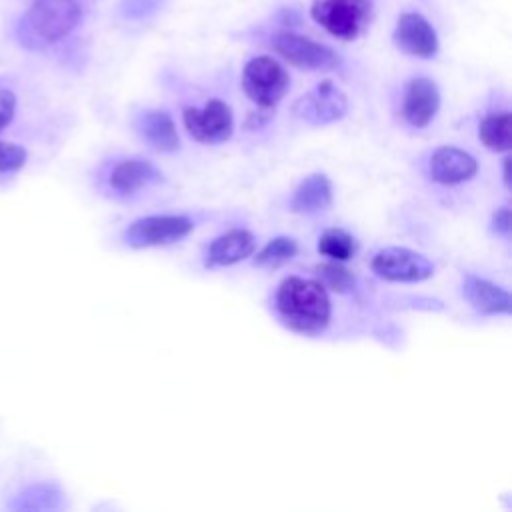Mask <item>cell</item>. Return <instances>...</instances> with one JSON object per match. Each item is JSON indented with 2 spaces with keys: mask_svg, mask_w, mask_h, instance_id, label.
Here are the masks:
<instances>
[{
  "mask_svg": "<svg viewBox=\"0 0 512 512\" xmlns=\"http://www.w3.org/2000/svg\"><path fill=\"white\" fill-rule=\"evenodd\" d=\"M274 306L284 326L302 336L320 334L332 316L326 288L298 276H288L278 284Z\"/></svg>",
  "mask_w": 512,
  "mask_h": 512,
  "instance_id": "obj_1",
  "label": "cell"
},
{
  "mask_svg": "<svg viewBox=\"0 0 512 512\" xmlns=\"http://www.w3.org/2000/svg\"><path fill=\"white\" fill-rule=\"evenodd\" d=\"M80 18L82 10L76 0H34L20 18L16 36L22 46L40 50L68 36Z\"/></svg>",
  "mask_w": 512,
  "mask_h": 512,
  "instance_id": "obj_2",
  "label": "cell"
},
{
  "mask_svg": "<svg viewBox=\"0 0 512 512\" xmlns=\"http://www.w3.org/2000/svg\"><path fill=\"white\" fill-rule=\"evenodd\" d=\"M194 230V222L182 214H154L136 218L122 232V242L130 248H154L180 242Z\"/></svg>",
  "mask_w": 512,
  "mask_h": 512,
  "instance_id": "obj_3",
  "label": "cell"
},
{
  "mask_svg": "<svg viewBox=\"0 0 512 512\" xmlns=\"http://www.w3.org/2000/svg\"><path fill=\"white\" fill-rule=\"evenodd\" d=\"M288 84V72L270 56H256L244 66V94L260 108H274L288 90Z\"/></svg>",
  "mask_w": 512,
  "mask_h": 512,
  "instance_id": "obj_4",
  "label": "cell"
},
{
  "mask_svg": "<svg viewBox=\"0 0 512 512\" xmlns=\"http://www.w3.org/2000/svg\"><path fill=\"white\" fill-rule=\"evenodd\" d=\"M314 22L340 40H354L368 22V0H318L310 10Z\"/></svg>",
  "mask_w": 512,
  "mask_h": 512,
  "instance_id": "obj_5",
  "label": "cell"
},
{
  "mask_svg": "<svg viewBox=\"0 0 512 512\" xmlns=\"http://www.w3.org/2000/svg\"><path fill=\"white\" fill-rule=\"evenodd\" d=\"M372 272L388 282H422L434 274V262L410 248L390 246L374 254Z\"/></svg>",
  "mask_w": 512,
  "mask_h": 512,
  "instance_id": "obj_6",
  "label": "cell"
},
{
  "mask_svg": "<svg viewBox=\"0 0 512 512\" xmlns=\"http://www.w3.org/2000/svg\"><path fill=\"white\" fill-rule=\"evenodd\" d=\"M346 110L348 100L344 92L330 80L316 84L292 106V114L310 126H326L338 122L340 118H344Z\"/></svg>",
  "mask_w": 512,
  "mask_h": 512,
  "instance_id": "obj_7",
  "label": "cell"
},
{
  "mask_svg": "<svg viewBox=\"0 0 512 512\" xmlns=\"http://www.w3.org/2000/svg\"><path fill=\"white\" fill-rule=\"evenodd\" d=\"M270 46L274 48L276 54H280L286 62H290L296 68L332 70L340 64V58L332 48L294 32L276 34L270 40Z\"/></svg>",
  "mask_w": 512,
  "mask_h": 512,
  "instance_id": "obj_8",
  "label": "cell"
},
{
  "mask_svg": "<svg viewBox=\"0 0 512 512\" xmlns=\"http://www.w3.org/2000/svg\"><path fill=\"white\" fill-rule=\"evenodd\" d=\"M182 118L188 134L202 144L224 142L234 130L232 110L222 100H208L202 108L190 106L184 110Z\"/></svg>",
  "mask_w": 512,
  "mask_h": 512,
  "instance_id": "obj_9",
  "label": "cell"
},
{
  "mask_svg": "<svg viewBox=\"0 0 512 512\" xmlns=\"http://www.w3.org/2000/svg\"><path fill=\"white\" fill-rule=\"evenodd\" d=\"M394 42L402 52L418 58H432L438 52L436 30L418 12H406L398 18Z\"/></svg>",
  "mask_w": 512,
  "mask_h": 512,
  "instance_id": "obj_10",
  "label": "cell"
},
{
  "mask_svg": "<svg viewBox=\"0 0 512 512\" xmlns=\"http://www.w3.org/2000/svg\"><path fill=\"white\" fill-rule=\"evenodd\" d=\"M438 108H440L438 86L426 76L412 78L402 98V116L406 124L418 130L426 128L434 120Z\"/></svg>",
  "mask_w": 512,
  "mask_h": 512,
  "instance_id": "obj_11",
  "label": "cell"
},
{
  "mask_svg": "<svg viewBox=\"0 0 512 512\" xmlns=\"http://www.w3.org/2000/svg\"><path fill=\"white\" fill-rule=\"evenodd\" d=\"M428 176L438 184H462L478 172V162L472 154L454 148L440 146L428 158Z\"/></svg>",
  "mask_w": 512,
  "mask_h": 512,
  "instance_id": "obj_12",
  "label": "cell"
},
{
  "mask_svg": "<svg viewBox=\"0 0 512 512\" xmlns=\"http://www.w3.org/2000/svg\"><path fill=\"white\" fill-rule=\"evenodd\" d=\"M254 248H256V238L252 232L244 228H232L210 242L204 254V266L206 268L232 266L252 256Z\"/></svg>",
  "mask_w": 512,
  "mask_h": 512,
  "instance_id": "obj_13",
  "label": "cell"
},
{
  "mask_svg": "<svg viewBox=\"0 0 512 512\" xmlns=\"http://www.w3.org/2000/svg\"><path fill=\"white\" fill-rule=\"evenodd\" d=\"M162 172L148 160L124 158L116 162L108 174V184L118 194H134L146 186L158 184Z\"/></svg>",
  "mask_w": 512,
  "mask_h": 512,
  "instance_id": "obj_14",
  "label": "cell"
},
{
  "mask_svg": "<svg viewBox=\"0 0 512 512\" xmlns=\"http://www.w3.org/2000/svg\"><path fill=\"white\" fill-rule=\"evenodd\" d=\"M140 138L158 152H174L180 148V138L172 116L164 110H146L134 122Z\"/></svg>",
  "mask_w": 512,
  "mask_h": 512,
  "instance_id": "obj_15",
  "label": "cell"
},
{
  "mask_svg": "<svg viewBox=\"0 0 512 512\" xmlns=\"http://www.w3.org/2000/svg\"><path fill=\"white\" fill-rule=\"evenodd\" d=\"M462 296L468 304L480 314H508L510 312V294L502 286L468 274L462 282Z\"/></svg>",
  "mask_w": 512,
  "mask_h": 512,
  "instance_id": "obj_16",
  "label": "cell"
},
{
  "mask_svg": "<svg viewBox=\"0 0 512 512\" xmlns=\"http://www.w3.org/2000/svg\"><path fill=\"white\" fill-rule=\"evenodd\" d=\"M332 204V182L326 174H308L290 196V210L296 214H318Z\"/></svg>",
  "mask_w": 512,
  "mask_h": 512,
  "instance_id": "obj_17",
  "label": "cell"
},
{
  "mask_svg": "<svg viewBox=\"0 0 512 512\" xmlns=\"http://www.w3.org/2000/svg\"><path fill=\"white\" fill-rule=\"evenodd\" d=\"M8 508L14 512H44L64 508V492L58 484L36 482L22 488L8 502Z\"/></svg>",
  "mask_w": 512,
  "mask_h": 512,
  "instance_id": "obj_18",
  "label": "cell"
},
{
  "mask_svg": "<svg viewBox=\"0 0 512 512\" xmlns=\"http://www.w3.org/2000/svg\"><path fill=\"white\" fill-rule=\"evenodd\" d=\"M480 142L494 152H508L510 148V114L506 110L486 116L478 126Z\"/></svg>",
  "mask_w": 512,
  "mask_h": 512,
  "instance_id": "obj_19",
  "label": "cell"
},
{
  "mask_svg": "<svg viewBox=\"0 0 512 512\" xmlns=\"http://www.w3.org/2000/svg\"><path fill=\"white\" fill-rule=\"evenodd\" d=\"M316 248L322 256H326L334 262H346V260L354 258V254L358 250V242L352 234H348L342 228H328L320 234Z\"/></svg>",
  "mask_w": 512,
  "mask_h": 512,
  "instance_id": "obj_20",
  "label": "cell"
},
{
  "mask_svg": "<svg viewBox=\"0 0 512 512\" xmlns=\"http://www.w3.org/2000/svg\"><path fill=\"white\" fill-rule=\"evenodd\" d=\"M298 252V244L290 236H274L256 256L254 266L258 268H278L284 262L292 260Z\"/></svg>",
  "mask_w": 512,
  "mask_h": 512,
  "instance_id": "obj_21",
  "label": "cell"
},
{
  "mask_svg": "<svg viewBox=\"0 0 512 512\" xmlns=\"http://www.w3.org/2000/svg\"><path fill=\"white\" fill-rule=\"evenodd\" d=\"M316 276L320 278L322 286H330L332 290H338V292H344L352 282V276L348 274V270L342 268L338 262L316 266Z\"/></svg>",
  "mask_w": 512,
  "mask_h": 512,
  "instance_id": "obj_22",
  "label": "cell"
},
{
  "mask_svg": "<svg viewBox=\"0 0 512 512\" xmlns=\"http://www.w3.org/2000/svg\"><path fill=\"white\" fill-rule=\"evenodd\" d=\"M26 148L14 142H0V174H10L26 164Z\"/></svg>",
  "mask_w": 512,
  "mask_h": 512,
  "instance_id": "obj_23",
  "label": "cell"
},
{
  "mask_svg": "<svg viewBox=\"0 0 512 512\" xmlns=\"http://www.w3.org/2000/svg\"><path fill=\"white\" fill-rule=\"evenodd\" d=\"M14 112H16L14 92H10L6 88H0V130H4L12 122Z\"/></svg>",
  "mask_w": 512,
  "mask_h": 512,
  "instance_id": "obj_24",
  "label": "cell"
},
{
  "mask_svg": "<svg viewBox=\"0 0 512 512\" xmlns=\"http://www.w3.org/2000/svg\"><path fill=\"white\" fill-rule=\"evenodd\" d=\"M492 230L498 236H504V238L510 236V208L508 206H500L492 214Z\"/></svg>",
  "mask_w": 512,
  "mask_h": 512,
  "instance_id": "obj_25",
  "label": "cell"
}]
</instances>
